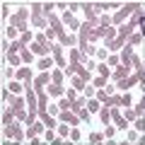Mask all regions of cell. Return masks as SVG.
<instances>
[{"mask_svg": "<svg viewBox=\"0 0 145 145\" xmlns=\"http://www.w3.org/2000/svg\"><path fill=\"white\" fill-rule=\"evenodd\" d=\"M27 15H29L27 10H17V15H10V24L17 27L20 31H29L27 29Z\"/></svg>", "mask_w": 145, "mask_h": 145, "instance_id": "1", "label": "cell"}, {"mask_svg": "<svg viewBox=\"0 0 145 145\" xmlns=\"http://www.w3.org/2000/svg\"><path fill=\"white\" fill-rule=\"evenodd\" d=\"M51 53H53V61H56V65L63 68V70H68V63H65V58H63V46H53Z\"/></svg>", "mask_w": 145, "mask_h": 145, "instance_id": "2", "label": "cell"}, {"mask_svg": "<svg viewBox=\"0 0 145 145\" xmlns=\"http://www.w3.org/2000/svg\"><path fill=\"white\" fill-rule=\"evenodd\" d=\"M29 48H31V53H36V56H41V58H46L48 53H51V48H53V46H44V44L34 41V44H31Z\"/></svg>", "mask_w": 145, "mask_h": 145, "instance_id": "3", "label": "cell"}, {"mask_svg": "<svg viewBox=\"0 0 145 145\" xmlns=\"http://www.w3.org/2000/svg\"><path fill=\"white\" fill-rule=\"evenodd\" d=\"M5 135H12L15 143H20V140H22V128L15 126V123H10V126H5Z\"/></svg>", "mask_w": 145, "mask_h": 145, "instance_id": "4", "label": "cell"}, {"mask_svg": "<svg viewBox=\"0 0 145 145\" xmlns=\"http://www.w3.org/2000/svg\"><path fill=\"white\" fill-rule=\"evenodd\" d=\"M61 121H63V123H70V126H78L80 123V116L78 114H70V111H61Z\"/></svg>", "mask_w": 145, "mask_h": 145, "instance_id": "5", "label": "cell"}, {"mask_svg": "<svg viewBox=\"0 0 145 145\" xmlns=\"http://www.w3.org/2000/svg\"><path fill=\"white\" fill-rule=\"evenodd\" d=\"M44 131H46L44 121H36V123H31V126H29V131H27V133H29V138H36V135L44 133Z\"/></svg>", "mask_w": 145, "mask_h": 145, "instance_id": "6", "label": "cell"}, {"mask_svg": "<svg viewBox=\"0 0 145 145\" xmlns=\"http://www.w3.org/2000/svg\"><path fill=\"white\" fill-rule=\"evenodd\" d=\"M111 119H114V123H116V128H119V131H126V128H128V123H126V119H123V116L119 114V111H116V109L111 111Z\"/></svg>", "mask_w": 145, "mask_h": 145, "instance_id": "7", "label": "cell"}, {"mask_svg": "<svg viewBox=\"0 0 145 145\" xmlns=\"http://www.w3.org/2000/svg\"><path fill=\"white\" fill-rule=\"evenodd\" d=\"M70 85H72V89H75V92H85V87H87V82H85L82 78H78V75H72V80H70Z\"/></svg>", "mask_w": 145, "mask_h": 145, "instance_id": "8", "label": "cell"}, {"mask_svg": "<svg viewBox=\"0 0 145 145\" xmlns=\"http://www.w3.org/2000/svg\"><path fill=\"white\" fill-rule=\"evenodd\" d=\"M63 22H65V24L70 27V29H80V22L75 20V17L70 15V12H65V15H63Z\"/></svg>", "mask_w": 145, "mask_h": 145, "instance_id": "9", "label": "cell"}, {"mask_svg": "<svg viewBox=\"0 0 145 145\" xmlns=\"http://www.w3.org/2000/svg\"><path fill=\"white\" fill-rule=\"evenodd\" d=\"M128 70H131V65H121L119 70L114 72V80H119V82H121V80H126V78H128Z\"/></svg>", "mask_w": 145, "mask_h": 145, "instance_id": "10", "label": "cell"}, {"mask_svg": "<svg viewBox=\"0 0 145 145\" xmlns=\"http://www.w3.org/2000/svg\"><path fill=\"white\" fill-rule=\"evenodd\" d=\"M53 63H56V61H53L51 56H46V58H41V61H39V68H41L44 72H48V70L53 68Z\"/></svg>", "mask_w": 145, "mask_h": 145, "instance_id": "11", "label": "cell"}, {"mask_svg": "<svg viewBox=\"0 0 145 145\" xmlns=\"http://www.w3.org/2000/svg\"><path fill=\"white\" fill-rule=\"evenodd\" d=\"M17 80L29 82V80H31V70H29V68H20V70H17Z\"/></svg>", "mask_w": 145, "mask_h": 145, "instance_id": "12", "label": "cell"}, {"mask_svg": "<svg viewBox=\"0 0 145 145\" xmlns=\"http://www.w3.org/2000/svg\"><path fill=\"white\" fill-rule=\"evenodd\" d=\"M31 22H34L39 29H46V27H48V20H44L41 15H31Z\"/></svg>", "mask_w": 145, "mask_h": 145, "instance_id": "13", "label": "cell"}, {"mask_svg": "<svg viewBox=\"0 0 145 145\" xmlns=\"http://www.w3.org/2000/svg\"><path fill=\"white\" fill-rule=\"evenodd\" d=\"M133 29H135V27L128 22V24H123V27L119 29V36H121V39H126V36H131V31H133Z\"/></svg>", "mask_w": 145, "mask_h": 145, "instance_id": "14", "label": "cell"}, {"mask_svg": "<svg viewBox=\"0 0 145 145\" xmlns=\"http://www.w3.org/2000/svg\"><path fill=\"white\" fill-rule=\"evenodd\" d=\"M99 119H102V121H104V123H106V126H109V121H111V111H109V109H106V106H102V109H99Z\"/></svg>", "mask_w": 145, "mask_h": 145, "instance_id": "15", "label": "cell"}, {"mask_svg": "<svg viewBox=\"0 0 145 145\" xmlns=\"http://www.w3.org/2000/svg\"><path fill=\"white\" fill-rule=\"evenodd\" d=\"M123 44H126V39H121V36H119V39H114L111 44H106V48H109V51H116V48H121Z\"/></svg>", "mask_w": 145, "mask_h": 145, "instance_id": "16", "label": "cell"}, {"mask_svg": "<svg viewBox=\"0 0 145 145\" xmlns=\"http://www.w3.org/2000/svg\"><path fill=\"white\" fill-rule=\"evenodd\" d=\"M131 102H133V99H131V94H128V92L119 94V106H131Z\"/></svg>", "mask_w": 145, "mask_h": 145, "instance_id": "17", "label": "cell"}, {"mask_svg": "<svg viewBox=\"0 0 145 145\" xmlns=\"http://www.w3.org/2000/svg\"><path fill=\"white\" fill-rule=\"evenodd\" d=\"M48 94H51V97H61L63 87H61V85H48Z\"/></svg>", "mask_w": 145, "mask_h": 145, "instance_id": "18", "label": "cell"}, {"mask_svg": "<svg viewBox=\"0 0 145 145\" xmlns=\"http://www.w3.org/2000/svg\"><path fill=\"white\" fill-rule=\"evenodd\" d=\"M22 106H24V99H20V97L12 99V111H15V114H17V111H22Z\"/></svg>", "mask_w": 145, "mask_h": 145, "instance_id": "19", "label": "cell"}, {"mask_svg": "<svg viewBox=\"0 0 145 145\" xmlns=\"http://www.w3.org/2000/svg\"><path fill=\"white\" fill-rule=\"evenodd\" d=\"M20 58H22V63H31V61H34V53H31V51H27V48H24V51L20 53Z\"/></svg>", "mask_w": 145, "mask_h": 145, "instance_id": "20", "label": "cell"}, {"mask_svg": "<svg viewBox=\"0 0 145 145\" xmlns=\"http://www.w3.org/2000/svg\"><path fill=\"white\" fill-rule=\"evenodd\" d=\"M31 39H34V34H31V31H22V36H20V41L24 44V46H27V44L31 41Z\"/></svg>", "mask_w": 145, "mask_h": 145, "instance_id": "21", "label": "cell"}, {"mask_svg": "<svg viewBox=\"0 0 145 145\" xmlns=\"http://www.w3.org/2000/svg\"><path fill=\"white\" fill-rule=\"evenodd\" d=\"M51 78H53V85H61L63 82V70H53Z\"/></svg>", "mask_w": 145, "mask_h": 145, "instance_id": "22", "label": "cell"}, {"mask_svg": "<svg viewBox=\"0 0 145 145\" xmlns=\"http://www.w3.org/2000/svg\"><path fill=\"white\" fill-rule=\"evenodd\" d=\"M12 116H15V111H5V114H3V126H10L12 123Z\"/></svg>", "mask_w": 145, "mask_h": 145, "instance_id": "23", "label": "cell"}, {"mask_svg": "<svg viewBox=\"0 0 145 145\" xmlns=\"http://www.w3.org/2000/svg\"><path fill=\"white\" fill-rule=\"evenodd\" d=\"M99 109H102V106H99L97 99H89V102H87V111H99Z\"/></svg>", "mask_w": 145, "mask_h": 145, "instance_id": "24", "label": "cell"}, {"mask_svg": "<svg viewBox=\"0 0 145 145\" xmlns=\"http://www.w3.org/2000/svg\"><path fill=\"white\" fill-rule=\"evenodd\" d=\"M70 131H72L70 126H68V123H63L61 128H58V135H61V138H65V135H70Z\"/></svg>", "mask_w": 145, "mask_h": 145, "instance_id": "25", "label": "cell"}, {"mask_svg": "<svg viewBox=\"0 0 145 145\" xmlns=\"http://www.w3.org/2000/svg\"><path fill=\"white\" fill-rule=\"evenodd\" d=\"M143 114H145V97L140 99V102H138V106H135V116H143Z\"/></svg>", "mask_w": 145, "mask_h": 145, "instance_id": "26", "label": "cell"}, {"mask_svg": "<svg viewBox=\"0 0 145 145\" xmlns=\"http://www.w3.org/2000/svg\"><path fill=\"white\" fill-rule=\"evenodd\" d=\"M135 131L145 133V119H143V116H138V121H135Z\"/></svg>", "mask_w": 145, "mask_h": 145, "instance_id": "27", "label": "cell"}, {"mask_svg": "<svg viewBox=\"0 0 145 145\" xmlns=\"http://www.w3.org/2000/svg\"><path fill=\"white\" fill-rule=\"evenodd\" d=\"M140 39H143V34H133L128 39V46H135V44H140Z\"/></svg>", "mask_w": 145, "mask_h": 145, "instance_id": "28", "label": "cell"}, {"mask_svg": "<svg viewBox=\"0 0 145 145\" xmlns=\"http://www.w3.org/2000/svg\"><path fill=\"white\" fill-rule=\"evenodd\" d=\"M17 31H20V29H17V27H12V24H10V27H7V29H5V34L10 36V39H15V36H17Z\"/></svg>", "mask_w": 145, "mask_h": 145, "instance_id": "29", "label": "cell"}, {"mask_svg": "<svg viewBox=\"0 0 145 145\" xmlns=\"http://www.w3.org/2000/svg\"><path fill=\"white\" fill-rule=\"evenodd\" d=\"M97 58L106 61V58H109V48H97Z\"/></svg>", "mask_w": 145, "mask_h": 145, "instance_id": "30", "label": "cell"}, {"mask_svg": "<svg viewBox=\"0 0 145 145\" xmlns=\"http://www.w3.org/2000/svg\"><path fill=\"white\" fill-rule=\"evenodd\" d=\"M99 75H102V78H109V75H111V70L106 68V63H104V65H99Z\"/></svg>", "mask_w": 145, "mask_h": 145, "instance_id": "31", "label": "cell"}, {"mask_svg": "<svg viewBox=\"0 0 145 145\" xmlns=\"http://www.w3.org/2000/svg\"><path fill=\"white\" fill-rule=\"evenodd\" d=\"M20 63H22V58L17 53H10V65H20Z\"/></svg>", "mask_w": 145, "mask_h": 145, "instance_id": "32", "label": "cell"}, {"mask_svg": "<svg viewBox=\"0 0 145 145\" xmlns=\"http://www.w3.org/2000/svg\"><path fill=\"white\" fill-rule=\"evenodd\" d=\"M114 133H116V126H106V131H104V135H106V138H114Z\"/></svg>", "mask_w": 145, "mask_h": 145, "instance_id": "33", "label": "cell"}, {"mask_svg": "<svg viewBox=\"0 0 145 145\" xmlns=\"http://www.w3.org/2000/svg\"><path fill=\"white\" fill-rule=\"evenodd\" d=\"M104 85H106V78H102V75L94 78V87H104Z\"/></svg>", "mask_w": 145, "mask_h": 145, "instance_id": "34", "label": "cell"}, {"mask_svg": "<svg viewBox=\"0 0 145 145\" xmlns=\"http://www.w3.org/2000/svg\"><path fill=\"white\" fill-rule=\"evenodd\" d=\"M102 138H104L102 133H92L89 135V143H102Z\"/></svg>", "mask_w": 145, "mask_h": 145, "instance_id": "35", "label": "cell"}, {"mask_svg": "<svg viewBox=\"0 0 145 145\" xmlns=\"http://www.w3.org/2000/svg\"><path fill=\"white\" fill-rule=\"evenodd\" d=\"M10 89H12L15 94H20V92H22V85H20V82H10Z\"/></svg>", "mask_w": 145, "mask_h": 145, "instance_id": "36", "label": "cell"}, {"mask_svg": "<svg viewBox=\"0 0 145 145\" xmlns=\"http://www.w3.org/2000/svg\"><path fill=\"white\" fill-rule=\"evenodd\" d=\"M51 10H53V3H44V12H46V17H51Z\"/></svg>", "mask_w": 145, "mask_h": 145, "instance_id": "37", "label": "cell"}, {"mask_svg": "<svg viewBox=\"0 0 145 145\" xmlns=\"http://www.w3.org/2000/svg\"><path fill=\"white\" fill-rule=\"evenodd\" d=\"M97 99H99V102H106V99H109V94L104 92V89H99V92H97Z\"/></svg>", "mask_w": 145, "mask_h": 145, "instance_id": "38", "label": "cell"}, {"mask_svg": "<svg viewBox=\"0 0 145 145\" xmlns=\"http://www.w3.org/2000/svg\"><path fill=\"white\" fill-rule=\"evenodd\" d=\"M135 119V109H126V121Z\"/></svg>", "mask_w": 145, "mask_h": 145, "instance_id": "39", "label": "cell"}, {"mask_svg": "<svg viewBox=\"0 0 145 145\" xmlns=\"http://www.w3.org/2000/svg\"><path fill=\"white\" fill-rule=\"evenodd\" d=\"M70 140H80V131H78V128L70 131Z\"/></svg>", "mask_w": 145, "mask_h": 145, "instance_id": "40", "label": "cell"}, {"mask_svg": "<svg viewBox=\"0 0 145 145\" xmlns=\"http://www.w3.org/2000/svg\"><path fill=\"white\" fill-rule=\"evenodd\" d=\"M85 97L92 99V97H94V87H85Z\"/></svg>", "mask_w": 145, "mask_h": 145, "instance_id": "41", "label": "cell"}, {"mask_svg": "<svg viewBox=\"0 0 145 145\" xmlns=\"http://www.w3.org/2000/svg\"><path fill=\"white\" fill-rule=\"evenodd\" d=\"M106 63H109V65H119V58H116V56H109Z\"/></svg>", "mask_w": 145, "mask_h": 145, "instance_id": "42", "label": "cell"}, {"mask_svg": "<svg viewBox=\"0 0 145 145\" xmlns=\"http://www.w3.org/2000/svg\"><path fill=\"white\" fill-rule=\"evenodd\" d=\"M68 99H70V102H75V99H78V94H75V89H72V87L68 89Z\"/></svg>", "mask_w": 145, "mask_h": 145, "instance_id": "43", "label": "cell"}, {"mask_svg": "<svg viewBox=\"0 0 145 145\" xmlns=\"http://www.w3.org/2000/svg\"><path fill=\"white\" fill-rule=\"evenodd\" d=\"M78 116H80V119H85V121H89V111H87V109H82Z\"/></svg>", "mask_w": 145, "mask_h": 145, "instance_id": "44", "label": "cell"}, {"mask_svg": "<svg viewBox=\"0 0 145 145\" xmlns=\"http://www.w3.org/2000/svg\"><path fill=\"white\" fill-rule=\"evenodd\" d=\"M128 140H131V143H135V140H138V133H133V131H131V133H128Z\"/></svg>", "mask_w": 145, "mask_h": 145, "instance_id": "45", "label": "cell"}]
</instances>
